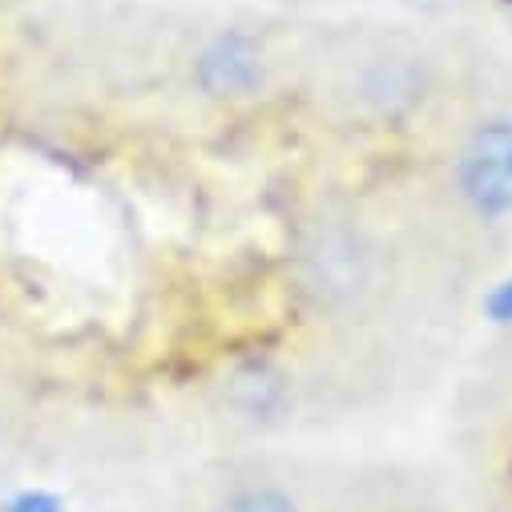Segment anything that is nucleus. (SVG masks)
I'll list each match as a JSON object with an SVG mask.
<instances>
[{
  "label": "nucleus",
  "instance_id": "6",
  "mask_svg": "<svg viewBox=\"0 0 512 512\" xmlns=\"http://www.w3.org/2000/svg\"><path fill=\"white\" fill-rule=\"evenodd\" d=\"M186 512H327L303 476L267 456H234L206 472Z\"/></svg>",
  "mask_w": 512,
  "mask_h": 512
},
{
  "label": "nucleus",
  "instance_id": "7",
  "mask_svg": "<svg viewBox=\"0 0 512 512\" xmlns=\"http://www.w3.org/2000/svg\"><path fill=\"white\" fill-rule=\"evenodd\" d=\"M480 323L500 331V335H512V267L484 287V295H480Z\"/></svg>",
  "mask_w": 512,
  "mask_h": 512
},
{
  "label": "nucleus",
  "instance_id": "1",
  "mask_svg": "<svg viewBox=\"0 0 512 512\" xmlns=\"http://www.w3.org/2000/svg\"><path fill=\"white\" fill-rule=\"evenodd\" d=\"M287 275L303 315L355 327L388 299V246L351 206H315L291 234Z\"/></svg>",
  "mask_w": 512,
  "mask_h": 512
},
{
  "label": "nucleus",
  "instance_id": "5",
  "mask_svg": "<svg viewBox=\"0 0 512 512\" xmlns=\"http://www.w3.org/2000/svg\"><path fill=\"white\" fill-rule=\"evenodd\" d=\"M214 412L242 436H275L299 420V379L275 355H246L218 371Z\"/></svg>",
  "mask_w": 512,
  "mask_h": 512
},
{
  "label": "nucleus",
  "instance_id": "3",
  "mask_svg": "<svg viewBox=\"0 0 512 512\" xmlns=\"http://www.w3.org/2000/svg\"><path fill=\"white\" fill-rule=\"evenodd\" d=\"M436 89V65L424 45L408 37H375L343 69L335 97L347 117L367 130L408 125Z\"/></svg>",
  "mask_w": 512,
  "mask_h": 512
},
{
  "label": "nucleus",
  "instance_id": "8",
  "mask_svg": "<svg viewBox=\"0 0 512 512\" xmlns=\"http://www.w3.org/2000/svg\"><path fill=\"white\" fill-rule=\"evenodd\" d=\"M492 512H512V488H508V492H500V496L492 500Z\"/></svg>",
  "mask_w": 512,
  "mask_h": 512
},
{
  "label": "nucleus",
  "instance_id": "9",
  "mask_svg": "<svg viewBox=\"0 0 512 512\" xmlns=\"http://www.w3.org/2000/svg\"><path fill=\"white\" fill-rule=\"evenodd\" d=\"M496 5H500V13H504V17L512 21V0H496Z\"/></svg>",
  "mask_w": 512,
  "mask_h": 512
},
{
  "label": "nucleus",
  "instance_id": "2",
  "mask_svg": "<svg viewBox=\"0 0 512 512\" xmlns=\"http://www.w3.org/2000/svg\"><path fill=\"white\" fill-rule=\"evenodd\" d=\"M432 194L444 218L472 242H496L512 230V105L468 109L436 154Z\"/></svg>",
  "mask_w": 512,
  "mask_h": 512
},
{
  "label": "nucleus",
  "instance_id": "4",
  "mask_svg": "<svg viewBox=\"0 0 512 512\" xmlns=\"http://www.w3.org/2000/svg\"><path fill=\"white\" fill-rule=\"evenodd\" d=\"M186 81L202 105L250 109L275 93L279 57L259 29L218 25L194 41L186 61Z\"/></svg>",
  "mask_w": 512,
  "mask_h": 512
}]
</instances>
